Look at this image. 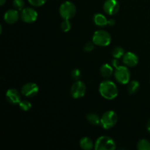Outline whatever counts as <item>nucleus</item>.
Listing matches in <instances>:
<instances>
[{"instance_id":"f257e3e1","label":"nucleus","mask_w":150,"mask_h":150,"mask_svg":"<svg viewBox=\"0 0 150 150\" xmlns=\"http://www.w3.org/2000/svg\"><path fill=\"white\" fill-rule=\"evenodd\" d=\"M99 92L103 98L111 100L115 99L118 95V88L113 81L105 80L100 84Z\"/></svg>"},{"instance_id":"f03ea898","label":"nucleus","mask_w":150,"mask_h":150,"mask_svg":"<svg viewBox=\"0 0 150 150\" xmlns=\"http://www.w3.org/2000/svg\"><path fill=\"white\" fill-rule=\"evenodd\" d=\"M92 42L95 45L105 47L110 45L111 42V36L107 31L99 29L95 31L92 37Z\"/></svg>"},{"instance_id":"7ed1b4c3","label":"nucleus","mask_w":150,"mask_h":150,"mask_svg":"<svg viewBox=\"0 0 150 150\" xmlns=\"http://www.w3.org/2000/svg\"><path fill=\"white\" fill-rule=\"evenodd\" d=\"M118 121V117L114 111H107L101 116L100 125L105 130H109L116 125Z\"/></svg>"},{"instance_id":"20e7f679","label":"nucleus","mask_w":150,"mask_h":150,"mask_svg":"<svg viewBox=\"0 0 150 150\" xmlns=\"http://www.w3.org/2000/svg\"><path fill=\"white\" fill-rule=\"evenodd\" d=\"M115 149V142L109 136H102L98 138L95 142V150H114Z\"/></svg>"},{"instance_id":"39448f33","label":"nucleus","mask_w":150,"mask_h":150,"mask_svg":"<svg viewBox=\"0 0 150 150\" xmlns=\"http://www.w3.org/2000/svg\"><path fill=\"white\" fill-rule=\"evenodd\" d=\"M76 13V7L73 2L64 1L59 7V14L64 20H70L75 16Z\"/></svg>"},{"instance_id":"423d86ee","label":"nucleus","mask_w":150,"mask_h":150,"mask_svg":"<svg viewBox=\"0 0 150 150\" xmlns=\"http://www.w3.org/2000/svg\"><path fill=\"white\" fill-rule=\"evenodd\" d=\"M114 77L118 83L121 84H127L130 79V72L127 66L120 65L116 67Z\"/></svg>"},{"instance_id":"0eeeda50","label":"nucleus","mask_w":150,"mask_h":150,"mask_svg":"<svg viewBox=\"0 0 150 150\" xmlns=\"http://www.w3.org/2000/svg\"><path fill=\"white\" fill-rule=\"evenodd\" d=\"M86 92V86L81 81H76L70 89V95L74 99L83 98Z\"/></svg>"},{"instance_id":"6e6552de","label":"nucleus","mask_w":150,"mask_h":150,"mask_svg":"<svg viewBox=\"0 0 150 150\" xmlns=\"http://www.w3.org/2000/svg\"><path fill=\"white\" fill-rule=\"evenodd\" d=\"M21 18L26 23H34L37 21L38 17V12L32 7H26L21 10Z\"/></svg>"},{"instance_id":"1a4fd4ad","label":"nucleus","mask_w":150,"mask_h":150,"mask_svg":"<svg viewBox=\"0 0 150 150\" xmlns=\"http://www.w3.org/2000/svg\"><path fill=\"white\" fill-rule=\"evenodd\" d=\"M39 92L38 84L33 82L26 83L21 88V94L26 98H33L36 96Z\"/></svg>"},{"instance_id":"9d476101","label":"nucleus","mask_w":150,"mask_h":150,"mask_svg":"<svg viewBox=\"0 0 150 150\" xmlns=\"http://www.w3.org/2000/svg\"><path fill=\"white\" fill-rule=\"evenodd\" d=\"M103 10L109 16L117 14L120 10V4L117 0H106L103 4Z\"/></svg>"},{"instance_id":"9b49d317","label":"nucleus","mask_w":150,"mask_h":150,"mask_svg":"<svg viewBox=\"0 0 150 150\" xmlns=\"http://www.w3.org/2000/svg\"><path fill=\"white\" fill-rule=\"evenodd\" d=\"M6 100L12 105H18L21 101V96L17 89H9L6 92Z\"/></svg>"},{"instance_id":"f8f14e48","label":"nucleus","mask_w":150,"mask_h":150,"mask_svg":"<svg viewBox=\"0 0 150 150\" xmlns=\"http://www.w3.org/2000/svg\"><path fill=\"white\" fill-rule=\"evenodd\" d=\"M139 57L134 53L131 52V51H128V52L125 53V55L123 56L122 62L125 64V65L127 67H135L139 63Z\"/></svg>"},{"instance_id":"ddd939ff","label":"nucleus","mask_w":150,"mask_h":150,"mask_svg":"<svg viewBox=\"0 0 150 150\" xmlns=\"http://www.w3.org/2000/svg\"><path fill=\"white\" fill-rule=\"evenodd\" d=\"M19 16H19L18 10H16V9H13V10L10 9L4 13V20L5 21L6 23H9V24H14L18 21Z\"/></svg>"},{"instance_id":"4468645a","label":"nucleus","mask_w":150,"mask_h":150,"mask_svg":"<svg viewBox=\"0 0 150 150\" xmlns=\"http://www.w3.org/2000/svg\"><path fill=\"white\" fill-rule=\"evenodd\" d=\"M93 21L96 26L103 27V26L108 25V20L104 15L101 14V13H96V14L94 15Z\"/></svg>"},{"instance_id":"2eb2a0df","label":"nucleus","mask_w":150,"mask_h":150,"mask_svg":"<svg viewBox=\"0 0 150 150\" xmlns=\"http://www.w3.org/2000/svg\"><path fill=\"white\" fill-rule=\"evenodd\" d=\"M79 145L82 149L84 150H91L95 148L93 141L89 137L81 138L79 142Z\"/></svg>"},{"instance_id":"dca6fc26","label":"nucleus","mask_w":150,"mask_h":150,"mask_svg":"<svg viewBox=\"0 0 150 150\" xmlns=\"http://www.w3.org/2000/svg\"><path fill=\"white\" fill-rule=\"evenodd\" d=\"M100 73L103 77L105 79H108L112 76L113 73H114V69H113L112 66L110 65L109 64H104L101 66Z\"/></svg>"},{"instance_id":"f3484780","label":"nucleus","mask_w":150,"mask_h":150,"mask_svg":"<svg viewBox=\"0 0 150 150\" xmlns=\"http://www.w3.org/2000/svg\"><path fill=\"white\" fill-rule=\"evenodd\" d=\"M86 120L92 125H98L100 124V118L95 113H89L86 115Z\"/></svg>"},{"instance_id":"a211bd4d","label":"nucleus","mask_w":150,"mask_h":150,"mask_svg":"<svg viewBox=\"0 0 150 150\" xmlns=\"http://www.w3.org/2000/svg\"><path fill=\"white\" fill-rule=\"evenodd\" d=\"M139 82L137 81H131L128 83V86H127V92L130 95H133V94L136 93L139 91Z\"/></svg>"},{"instance_id":"6ab92c4d","label":"nucleus","mask_w":150,"mask_h":150,"mask_svg":"<svg viewBox=\"0 0 150 150\" xmlns=\"http://www.w3.org/2000/svg\"><path fill=\"white\" fill-rule=\"evenodd\" d=\"M125 50L124 48H122L120 46H117L113 49L111 54H112V57L115 59H120L125 55Z\"/></svg>"},{"instance_id":"aec40b11","label":"nucleus","mask_w":150,"mask_h":150,"mask_svg":"<svg viewBox=\"0 0 150 150\" xmlns=\"http://www.w3.org/2000/svg\"><path fill=\"white\" fill-rule=\"evenodd\" d=\"M139 150H150V142L146 139H142L137 144Z\"/></svg>"},{"instance_id":"412c9836","label":"nucleus","mask_w":150,"mask_h":150,"mask_svg":"<svg viewBox=\"0 0 150 150\" xmlns=\"http://www.w3.org/2000/svg\"><path fill=\"white\" fill-rule=\"evenodd\" d=\"M19 105V108L23 111H28L32 108V103H31L29 101L26 100H21L18 104Z\"/></svg>"},{"instance_id":"4be33fe9","label":"nucleus","mask_w":150,"mask_h":150,"mask_svg":"<svg viewBox=\"0 0 150 150\" xmlns=\"http://www.w3.org/2000/svg\"><path fill=\"white\" fill-rule=\"evenodd\" d=\"M13 5L16 10H22L24 8L25 2L23 0H13Z\"/></svg>"},{"instance_id":"5701e85b","label":"nucleus","mask_w":150,"mask_h":150,"mask_svg":"<svg viewBox=\"0 0 150 150\" xmlns=\"http://www.w3.org/2000/svg\"><path fill=\"white\" fill-rule=\"evenodd\" d=\"M71 29V23L69 20H64L61 23V29L64 32H67Z\"/></svg>"},{"instance_id":"b1692460","label":"nucleus","mask_w":150,"mask_h":150,"mask_svg":"<svg viewBox=\"0 0 150 150\" xmlns=\"http://www.w3.org/2000/svg\"><path fill=\"white\" fill-rule=\"evenodd\" d=\"M71 76L72 79L74 81H79L80 80L81 77V72L79 69L76 68L72 71L71 73Z\"/></svg>"},{"instance_id":"393cba45","label":"nucleus","mask_w":150,"mask_h":150,"mask_svg":"<svg viewBox=\"0 0 150 150\" xmlns=\"http://www.w3.org/2000/svg\"><path fill=\"white\" fill-rule=\"evenodd\" d=\"M47 0H28L29 4L34 7H39L43 5Z\"/></svg>"},{"instance_id":"a878e982","label":"nucleus","mask_w":150,"mask_h":150,"mask_svg":"<svg viewBox=\"0 0 150 150\" xmlns=\"http://www.w3.org/2000/svg\"><path fill=\"white\" fill-rule=\"evenodd\" d=\"M95 48V43L93 42H88L83 46V50L86 52H91Z\"/></svg>"},{"instance_id":"bb28decb","label":"nucleus","mask_w":150,"mask_h":150,"mask_svg":"<svg viewBox=\"0 0 150 150\" xmlns=\"http://www.w3.org/2000/svg\"><path fill=\"white\" fill-rule=\"evenodd\" d=\"M111 64H112L113 67H114L115 68L116 67H119V66H120V64H119L118 59H115V58L113 59L112 61H111Z\"/></svg>"},{"instance_id":"cd10ccee","label":"nucleus","mask_w":150,"mask_h":150,"mask_svg":"<svg viewBox=\"0 0 150 150\" xmlns=\"http://www.w3.org/2000/svg\"><path fill=\"white\" fill-rule=\"evenodd\" d=\"M115 24H116V22H115V20H114V19H110V20H108V26H114Z\"/></svg>"},{"instance_id":"c85d7f7f","label":"nucleus","mask_w":150,"mask_h":150,"mask_svg":"<svg viewBox=\"0 0 150 150\" xmlns=\"http://www.w3.org/2000/svg\"><path fill=\"white\" fill-rule=\"evenodd\" d=\"M146 129H147L148 132L150 133V119L149 120V121H148L147 124H146Z\"/></svg>"},{"instance_id":"c756f323","label":"nucleus","mask_w":150,"mask_h":150,"mask_svg":"<svg viewBox=\"0 0 150 150\" xmlns=\"http://www.w3.org/2000/svg\"><path fill=\"white\" fill-rule=\"evenodd\" d=\"M6 1H7V0H0V5L1 6L4 5V3L6 2Z\"/></svg>"}]
</instances>
